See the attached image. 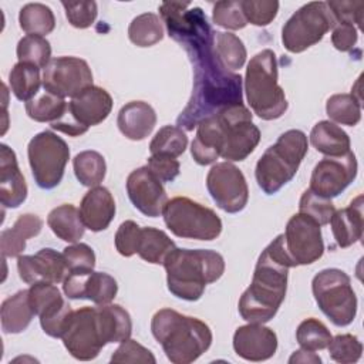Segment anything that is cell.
I'll list each match as a JSON object with an SVG mask.
<instances>
[{
  "mask_svg": "<svg viewBox=\"0 0 364 364\" xmlns=\"http://www.w3.org/2000/svg\"><path fill=\"white\" fill-rule=\"evenodd\" d=\"M173 240L161 229L142 228L136 253L139 257L152 264H164L166 256L175 249Z\"/></svg>",
  "mask_w": 364,
  "mask_h": 364,
  "instance_id": "4dcf8cb0",
  "label": "cell"
},
{
  "mask_svg": "<svg viewBox=\"0 0 364 364\" xmlns=\"http://www.w3.org/2000/svg\"><path fill=\"white\" fill-rule=\"evenodd\" d=\"M10 90L14 97L23 102H28L33 100L43 84V78L40 77V68L26 63H17L13 65L9 74Z\"/></svg>",
  "mask_w": 364,
  "mask_h": 364,
  "instance_id": "1f68e13d",
  "label": "cell"
},
{
  "mask_svg": "<svg viewBox=\"0 0 364 364\" xmlns=\"http://www.w3.org/2000/svg\"><path fill=\"white\" fill-rule=\"evenodd\" d=\"M330 330L317 318L310 317L303 320L296 330V340L303 350L317 351L327 348L331 340Z\"/></svg>",
  "mask_w": 364,
  "mask_h": 364,
  "instance_id": "60d3db41",
  "label": "cell"
},
{
  "mask_svg": "<svg viewBox=\"0 0 364 364\" xmlns=\"http://www.w3.org/2000/svg\"><path fill=\"white\" fill-rule=\"evenodd\" d=\"M68 273H91L95 267V253L85 243H73L63 252Z\"/></svg>",
  "mask_w": 364,
  "mask_h": 364,
  "instance_id": "bcb514c9",
  "label": "cell"
},
{
  "mask_svg": "<svg viewBox=\"0 0 364 364\" xmlns=\"http://www.w3.org/2000/svg\"><path fill=\"white\" fill-rule=\"evenodd\" d=\"M111 363H141V364H155L156 360L151 350L144 347L135 340H124L119 347L111 355Z\"/></svg>",
  "mask_w": 364,
  "mask_h": 364,
  "instance_id": "681fc988",
  "label": "cell"
},
{
  "mask_svg": "<svg viewBox=\"0 0 364 364\" xmlns=\"http://www.w3.org/2000/svg\"><path fill=\"white\" fill-rule=\"evenodd\" d=\"M27 156L37 186L53 189L60 185L64 176L65 165L70 159V148L57 134L43 131L30 139Z\"/></svg>",
  "mask_w": 364,
  "mask_h": 364,
  "instance_id": "30bf717a",
  "label": "cell"
},
{
  "mask_svg": "<svg viewBox=\"0 0 364 364\" xmlns=\"http://www.w3.org/2000/svg\"><path fill=\"white\" fill-rule=\"evenodd\" d=\"M80 216L91 232L105 230L115 216V200L104 186L91 188L81 199Z\"/></svg>",
  "mask_w": 364,
  "mask_h": 364,
  "instance_id": "603a6c76",
  "label": "cell"
},
{
  "mask_svg": "<svg viewBox=\"0 0 364 364\" xmlns=\"http://www.w3.org/2000/svg\"><path fill=\"white\" fill-rule=\"evenodd\" d=\"M357 159L350 151L341 156H326L313 169L310 191L331 199L338 196L357 176Z\"/></svg>",
  "mask_w": 364,
  "mask_h": 364,
  "instance_id": "ac0fdd59",
  "label": "cell"
},
{
  "mask_svg": "<svg viewBox=\"0 0 364 364\" xmlns=\"http://www.w3.org/2000/svg\"><path fill=\"white\" fill-rule=\"evenodd\" d=\"M310 142L317 152L326 156H341L350 152V136L331 121L317 122L310 132Z\"/></svg>",
  "mask_w": 364,
  "mask_h": 364,
  "instance_id": "f1b7e54d",
  "label": "cell"
},
{
  "mask_svg": "<svg viewBox=\"0 0 364 364\" xmlns=\"http://www.w3.org/2000/svg\"><path fill=\"white\" fill-rule=\"evenodd\" d=\"M168 290L178 299L196 301L206 284L219 280L225 272L222 255L209 249L175 247L165 259Z\"/></svg>",
  "mask_w": 364,
  "mask_h": 364,
  "instance_id": "3957f363",
  "label": "cell"
},
{
  "mask_svg": "<svg viewBox=\"0 0 364 364\" xmlns=\"http://www.w3.org/2000/svg\"><path fill=\"white\" fill-rule=\"evenodd\" d=\"M127 193L132 205L149 218L161 216L168 202V195L162 182L148 169V166L134 169L128 175Z\"/></svg>",
  "mask_w": 364,
  "mask_h": 364,
  "instance_id": "d6986e66",
  "label": "cell"
},
{
  "mask_svg": "<svg viewBox=\"0 0 364 364\" xmlns=\"http://www.w3.org/2000/svg\"><path fill=\"white\" fill-rule=\"evenodd\" d=\"M17 58L18 63H26L44 68L51 60V46L46 37L27 34L17 43Z\"/></svg>",
  "mask_w": 364,
  "mask_h": 364,
  "instance_id": "ab89813d",
  "label": "cell"
},
{
  "mask_svg": "<svg viewBox=\"0 0 364 364\" xmlns=\"http://www.w3.org/2000/svg\"><path fill=\"white\" fill-rule=\"evenodd\" d=\"M27 198L26 179L18 168L14 151L0 145V202L4 208H18Z\"/></svg>",
  "mask_w": 364,
  "mask_h": 364,
  "instance_id": "7402d4cb",
  "label": "cell"
},
{
  "mask_svg": "<svg viewBox=\"0 0 364 364\" xmlns=\"http://www.w3.org/2000/svg\"><path fill=\"white\" fill-rule=\"evenodd\" d=\"M206 188L218 208L228 213L243 210L249 200V188L243 172L230 162L215 164L206 175Z\"/></svg>",
  "mask_w": 364,
  "mask_h": 364,
  "instance_id": "5bb4252c",
  "label": "cell"
},
{
  "mask_svg": "<svg viewBox=\"0 0 364 364\" xmlns=\"http://www.w3.org/2000/svg\"><path fill=\"white\" fill-rule=\"evenodd\" d=\"M334 24L336 20L326 1H310L284 23L282 43L290 53H303L317 44Z\"/></svg>",
  "mask_w": 364,
  "mask_h": 364,
  "instance_id": "9c48e42d",
  "label": "cell"
},
{
  "mask_svg": "<svg viewBox=\"0 0 364 364\" xmlns=\"http://www.w3.org/2000/svg\"><path fill=\"white\" fill-rule=\"evenodd\" d=\"M240 6L247 23L263 27L274 20L280 4L270 0H242Z\"/></svg>",
  "mask_w": 364,
  "mask_h": 364,
  "instance_id": "7dc6e473",
  "label": "cell"
},
{
  "mask_svg": "<svg viewBox=\"0 0 364 364\" xmlns=\"http://www.w3.org/2000/svg\"><path fill=\"white\" fill-rule=\"evenodd\" d=\"M336 23L353 24L357 30L361 28L363 14H364V1H326Z\"/></svg>",
  "mask_w": 364,
  "mask_h": 364,
  "instance_id": "816d5d0a",
  "label": "cell"
},
{
  "mask_svg": "<svg viewBox=\"0 0 364 364\" xmlns=\"http://www.w3.org/2000/svg\"><path fill=\"white\" fill-rule=\"evenodd\" d=\"M67 351L77 360H94L105 346L100 328L97 307H81L73 311L61 336Z\"/></svg>",
  "mask_w": 364,
  "mask_h": 364,
  "instance_id": "4fadbf2b",
  "label": "cell"
},
{
  "mask_svg": "<svg viewBox=\"0 0 364 364\" xmlns=\"http://www.w3.org/2000/svg\"><path fill=\"white\" fill-rule=\"evenodd\" d=\"M92 85V73L88 63L78 57H55L44 67L43 87L61 98H74Z\"/></svg>",
  "mask_w": 364,
  "mask_h": 364,
  "instance_id": "9a60e30c",
  "label": "cell"
},
{
  "mask_svg": "<svg viewBox=\"0 0 364 364\" xmlns=\"http://www.w3.org/2000/svg\"><path fill=\"white\" fill-rule=\"evenodd\" d=\"M233 350L243 360L264 361L274 355L277 336L272 328L260 323H249L236 328L233 334Z\"/></svg>",
  "mask_w": 364,
  "mask_h": 364,
  "instance_id": "44dd1931",
  "label": "cell"
},
{
  "mask_svg": "<svg viewBox=\"0 0 364 364\" xmlns=\"http://www.w3.org/2000/svg\"><path fill=\"white\" fill-rule=\"evenodd\" d=\"M118 291L117 280L108 273L91 272L84 283V299L95 304L111 303Z\"/></svg>",
  "mask_w": 364,
  "mask_h": 364,
  "instance_id": "b9f144b4",
  "label": "cell"
},
{
  "mask_svg": "<svg viewBox=\"0 0 364 364\" xmlns=\"http://www.w3.org/2000/svg\"><path fill=\"white\" fill-rule=\"evenodd\" d=\"M128 37L136 47H151L159 43L164 37L161 18L154 13L136 16L128 27Z\"/></svg>",
  "mask_w": 364,
  "mask_h": 364,
  "instance_id": "8d00e7d4",
  "label": "cell"
},
{
  "mask_svg": "<svg viewBox=\"0 0 364 364\" xmlns=\"http://www.w3.org/2000/svg\"><path fill=\"white\" fill-rule=\"evenodd\" d=\"M18 23L24 33L34 36H47L55 27L53 10L43 3H28L20 9Z\"/></svg>",
  "mask_w": 364,
  "mask_h": 364,
  "instance_id": "d6a6232c",
  "label": "cell"
},
{
  "mask_svg": "<svg viewBox=\"0 0 364 364\" xmlns=\"http://www.w3.org/2000/svg\"><path fill=\"white\" fill-rule=\"evenodd\" d=\"M156 124L155 109L144 101H129L118 112L117 125L124 136L132 141L145 139Z\"/></svg>",
  "mask_w": 364,
  "mask_h": 364,
  "instance_id": "cb8c5ba5",
  "label": "cell"
},
{
  "mask_svg": "<svg viewBox=\"0 0 364 364\" xmlns=\"http://www.w3.org/2000/svg\"><path fill=\"white\" fill-rule=\"evenodd\" d=\"M68 108V102L65 98L54 95L48 91L43 94H37L33 100L26 102L27 115L37 122H55L61 119Z\"/></svg>",
  "mask_w": 364,
  "mask_h": 364,
  "instance_id": "e575fe53",
  "label": "cell"
},
{
  "mask_svg": "<svg viewBox=\"0 0 364 364\" xmlns=\"http://www.w3.org/2000/svg\"><path fill=\"white\" fill-rule=\"evenodd\" d=\"M34 316L28 301V290H20L1 303V330L6 334L23 333L30 326Z\"/></svg>",
  "mask_w": 364,
  "mask_h": 364,
  "instance_id": "83f0119b",
  "label": "cell"
},
{
  "mask_svg": "<svg viewBox=\"0 0 364 364\" xmlns=\"http://www.w3.org/2000/svg\"><path fill=\"white\" fill-rule=\"evenodd\" d=\"M284 247L296 266L311 264L324 253L321 226L307 215H293L283 233Z\"/></svg>",
  "mask_w": 364,
  "mask_h": 364,
  "instance_id": "2e32d148",
  "label": "cell"
},
{
  "mask_svg": "<svg viewBox=\"0 0 364 364\" xmlns=\"http://www.w3.org/2000/svg\"><path fill=\"white\" fill-rule=\"evenodd\" d=\"M112 109V97L101 87L91 85L71 98L65 115L53 122L51 128L70 136H78L90 127L101 124Z\"/></svg>",
  "mask_w": 364,
  "mask_h": 364,
  "instance_id": "7c38bea8",
  "label": "cell"
},
{
  "mask_svg": "<svg viewBox=\"0 0 364 364\" xmlns=\"http://www.w3.org/2000/svg\"><path fill=\"white\" fill-rule=\"evenodd\" d=\"M100 328L105 344L128 340L132 333L129 313L119 304H98L97 307Z\"/></svg>",
  "mask_w": 364,
  "mask_h": 364,
  "instance_id": "4316f807",
  "label": "cell"
},
{
  "mask_svg": "<svg viewBox=\"0 0 364 364\" xmlns=\"http://www.w3.org/2000/svg\"><path fill=\"white\" fill-rule=\"evenodd\" d=\"M162 216L166 228L178 237L213 240L222 232V220L216 212L186 196L168 200Z\"/></svg>",
  "mask_w": 364,
  "mask_h": 364,
  "instance_id": "ba28073f",
  "label": "cell"
},
{
  "mask_svg": "<svg viewBox=\"0 0 364 364\" xmlns=\"http://www.w3.org/2000/svg\"><path fill=\"white\" fill-rule=\"evenodd\" d=\"M212 18L216 26H220L226 30H240L245 28L247 21L243 16L240 1L223 0L213 4Z\"/></svg>",
  "mask_w": 364,
  "mask_h": 364,
  "instance_id": "f6af8a7d",
  "label": "cell"
},
{
  "mask_svg": "<svg viewBox=\"0 0 364 364\" xmlns=\"http://www.w3.org/2000/svg\"><path fill=\"white\" fill-rule=\"evenodd\" d=\"M65 17L75 28H88L97 18L98 7L95 1H63Z\"/></svg>",
  "mask_w": 364,
  "mask_h": 364,
  "instance_id": "c3c4849f",
  "label": "cell"
},
{
  "mask_svg": "<svg viewBox=\"0 0 364 364\" xmlns=\"http://www.w3.org/2000/svg\"><path fill=\"white\" fill-rule=\"evenodd\" d=\"M215 36V34H213ZM193 65V88L176 127L193 131L200 121L223 108L243 104L242 77L229 71L213 50V37L185 48Z\"/></svg>",
  "mask_w": 364,
  "mask_h": 364,
  "instance_id": "6da1fadb",
  "label": "cell"
},
{
  "mask_svg": "<svg viewBox=\"0 0 364 364\" xmlns=\"http://www.w3.org/2000/svg\"><path fill=\"white\" fill-rule=\"evenodd\" d=\"M309 149L307 136L300 129L283 132L259 158L255 176L259 188L266 195L277 193L299 171Z\"/></svg>",
  "mask_w": 364,
  "mask_h": 364,
  "instance_id": "5b68a950",
  "label": "cell"
},
{
  "mask_svg": "<svg viewBox=\"0 0 364 364\" xmlns=\"http://www.w3.org/2000/svg\"><path fill=\"white\" fill-rule=\"evenodd\" d=\"M47 225L57 237L68 243L80 242L85 230L80 216V209L71 203L54 208L47 216Z\"/></svg>",
  "mask_w": 364,
  "mask_h": 364,
  "instance_id": "f546056e",
  "label": "cell"
},
{
  "mask_svg": "<svg viewBox=\"0 0 364 364\" xmlns=\"http://www.w3.org/2000/svg\"><path fill=\"white\" fill-rule=\"evenodd\" d=\"M151 331L173 364L193 363L212 344V331L206 323L172 309H161L154 314Z\"/></svg>",
  "mask_w": 364,
  "mask_h": 364,
  "instance_id": "277c9868",
  "label": "cell"
},
{
  "mask_svg": "<svg viewBox=\"0 0 364 364\" xmlns=\"http://www.w3.org/2000/svg\"><path fill=\"white\" fill-rule=\"evenodd\" d=\"M331 230L338 247L346 249L363 236V196L358 195L347 208L338 209L333 213L330 222Z\"/></svg>",
  "mask_w": 364,
  "mask_h": 364,
  "instance_id": "d4e9b609",
  "label": "cell"
},
{
  "mask_svg": "<svg viewBox=\"0 0 364 364\" xmlns=\"http://www.w3.org/2000/svg\"><path fill=\"white\" fill-rule=\"evenodd\" d=\"M277 60L266 48L253 55L245 74V92L252 111L264 121L280 118L287 109V100L277 82Z\"/></svg>",
  "mask_w": 364,
  "mask_h": 364,
  "instance_id": "8992f818",
  "label": "cell"
},
{
  "mask_svg": "<svg viewBox=\"0 0 364 364\" xmlns=\"http://www.w3.org/2000/svg\"><path fill=\"white\" fill-rule=\"evenodd\" d=\"M326 112L331 122L354 127L361 119V101L351 94H334L326 102Z\"/></svg>",
  "mask_w": 364,
  "mask_h": 364,
  "instance_id": "74e56055",
  "label": "cell"
},
{
  "mask_svg": "<svg viewBox=\"0 0 364 364\" xmlns=\"http://www.w3.org/2000/svg\"><path fill=\"white\" fill-rule=\"evenodd\" d=\"M220 127V156L229 161L246 159L260 141L252 112L243 105H232L215 114Z\"/></svg>",
  "mask_w": 364,
  "mask_h": 364,
  "instance_id": "8fae6325",
  "label": "cell"
},
{
  "mask_svg": "<svg viewBox=\"0 0 364 364\" xmlns=\"http://www.w3.org/2000/svg\"><path fill=\"white\" fill-rule=\"evenodd\" d=\"M141 226L134 220H125L119 225L115 233V249L121 256L131 257L138 250L141 237Z\"/></svg>",
  "mask_w": 364,
  "mask_h": 364,
  "instance_id": "f907efd6",
  "label": "cell"
},
{
  "mask_svg": "<svg viewBox=\"0 0 364 364\" xmlns=\"http://www.w3.org/2000/svg\"><path fill=\"white\" fill-rule=\"evenodd\" d=\"M17 270L20 279L27 284L37 282H48L57 284L64 282L65 276L68 274L63 253H58L51 247H44L33 256H18Z\"/></svg>",
  "mask_w": 364,
  "mask_h": 364,
  "instance_id": "ffe728a7",
  "label": "cell"
},
{
  "mask_svg": "<svg viewBox=\"0 0 364 364\" xmlns=\"http://www.w3.org/2000/svg\"><path fill=\"white\" fill-rule=\"evenodd\" d=\"M331 43L338 51H351L358 40V30L353 24L336 23L331 28Z\"/></svg>",
  "mask_w": 364,
  "mask_h": 364,
  "instance_id": "db71d44e",
  "label": "cell"
},
{
  "mask_svg": "<svg viewBox=\"0 0 364 364\" xmlns=\"http://www.w3.org/2000/svg\"><path fill=\"white\" fill-rule=\"evenodd\" d=\"M290 364L294 363H311V364H320L321 358L314 353V351H309V350H297L291 354V357L289 358Z\"/></svg>",
  "mask_w": 364,
  "mask_h": 364,
  "instance_id": "11a10c76",
  "label": "cell"
},
{
  "mask_svg": "<svg viewBox=\"0 0 364 364\" xmlns=\"http://www.w3.org/2000/svg\"><path fill=\"white\" fill-rule=\"evenodd\" d=\"M327 348L330 358L341 364L357 363L363 353L361 341L353 334H338L331 337Z\"/></svg>",
  "mask_w": 364,
  "mask_h": 364,
  "instance_id": "ee69618b",
  "label": "cell"
},
{
  "mask_svg": "<svg viewBox=\"0 0 364 364\" xmlns=\"http://www.w3.org/2000/svg\"><path fill=\"white\" fill-rule=\"evenodd\" d=\"M146 166L162 183L175 181L181 171L179 161L168 155H151Z\"/></svg>",
  "mask_w": 364,
  "mask_h": 364,
  "instance_id": "f5cc1de1",
  "label": "cell"
},
{
  "mask_svg": "<svg viewBox=\"0 0 364 364\" xmlns=\"http://www.w3.org/2000/svg\"><path fill=\"white\" fill-rule=\"evenodd\" d=\"M213 50L229 71L240 70L246 63V47L243 41L232 33L216 31L213 36Z\"/></svg>",
  "mask_w": 364,
  "mask_h": 364,
  "instance_id": "d590c367",
  "label": "cell"
},
{
  "mask_svg": "<svg viewBox=\"0 0 364 364\" xmlns=\"http://www.w3.org/2000/svg\"><path fill=\"white\" fill-rule=\"evenodd\" d=\"M28 301L34 314L40 318L43 331L50 337L61 338L73 309L63 299L57 286L48 282L30 284Z\"/></svg>",
  "mask_w": 364,
  "mask_h": 364,
  "instance_id": "e0dca14e",
  "label": "cell"
},
{
  "mask_svg": "<svg viewBox=\"0 0 364 364\" xmlns=\"http://www.w3.org/2000/svg\"><path fill=\"white\" fill-rule=\"evenodd\" d=\"M299 212L314 219L320 226L327 225L336 212L331 199L323 198L310 189H306L299 202Z\"/></svg>",
  "mask_w": 364,
  "mask_h": 364,
  "instance_id": "7bdbcfd3",
  "label": "cell"
},
{
  "mask_svg": "<svg viewBox=\"0 0 364 364\" xmlns=\"http://www.w3.org/2000/svg\"><path fill=\"white\" fill-rule=\"evenodd\" d=\"M73 168L78 182L88 188L98 186L104 181L107 172L104 156L91 149L77 154L73 159Z\"/></svg>",
  "mask_w": 364,
  "mask_h": 364,
  "instance_id": "836d02e7",
  "label": "cell"
},
{
  "mask_svg": "<svg viewBox=\"0 0 364 364\" xmlns=\"http://www.w3.org/2000/svg\"><path fill=\"white\" fill-rule=\"evenodd\" d=\"M318 309L337 327L351 324L357 314V296L350 276L340 269H324L311 282Z\"/></svg>",
  "mask_w": 364,
  "mask_h": 364,
  "instance_id": "52a82bcc",
  "label": "cell"
},
{
  "mask_svg": "<svg viewBox=\"0 0 364 364\" xmlns=\"http://www.w3.org/2000/svg\"><path fill=\"white\" fill-rule=\"evenodd\" d=\"M43 229V220L34 213L20 215L10 229L0 233V250L3 259L18 257L26 249V242L37 236Z\"/></svg>",
  "mask_w": 364,
  "mask_h": 364,
  "instance_id": "484cf974",
  "label": "cell"
},
{
  "mask_svg": "<svg viewBox=\"0 0 364 364\" xmlns=\"http://www.w3.org/2000/svg\"><path fill=\"white\" fill-rule=\"evenodd\" d=\"M296 267L279 235L260 253L250 286L239 299V313L247 323L270 321L282 306L286 290L289 269Z\"/></svg>",
  "mask_w": 364,
  "mask_h": 364,
  "instance_id": "7a4b0ae2",
  "label": "cell"
},
{
  "mask_svg": "<svg viewBox=\"0 0 364 364\" xmlns=\"http://www.w3.org/2000/svg\"><path fill=\"white\" fill-rule=\"evenodd\" d=\"M186 146V134L176 125H165L152 138L149 152L151 155H168L176 158L185 152Z\"/></svg>",
  "mask_w": 364,
  "mask_h": 364,
  "instance_id": "f35d334b",
  "label": "cell"
}]
</instances>
